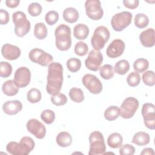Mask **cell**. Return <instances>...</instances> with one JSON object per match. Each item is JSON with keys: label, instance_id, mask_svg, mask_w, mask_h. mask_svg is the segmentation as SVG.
Returning a JSON list of instances; mask_svg holds the SVG:
<instances>
[{"label": "cell", "instance_id": "cell-25", "mask_svg": "<svg viewBox=\"0 0 155 155\" xmlns=\"http://www.w3.org/2000/svg\"><path fill=\"white\" fill-rule=\"evenodd\" d=\"M123 143V138L118 133L111 134L107 138V144L112 148H117L121 147Z\"/></svg>", "mask_w": 155, "mask_h": 155}, {"label": "cell", "instance_id": "cell-8", "mask_svg": "<svg viewBox=\"0 0 155 155\" xmlns=\"http://www.w3.org/2000/svg\"><path fill=\"white\" fill-rule=\"evenodd\" d=\"M28 57L31 62L44 67L49 65L53 60V56L50 54L38 48L31 50L29 52Z\"/></svg>", "mask_w": 155, "mask_h": 155}, {"label": "cell", "instance_id": "cell-7", "mask_svg": "<svg viewBox=\"0 0 155 155\" xmlns=\"http://www.w3.org/2000/svg\"><path fill=\"white\" fill-rule=\"evenodd\" d=\"M138 100L133 97H128L124 99L120 108V116L124 119H130L135 114L139 107Z\"/></svg>", "mask_w": 155, "mask_h": 155}, {"label": "cell", "instance_id": "cell-27", "mask_svg": "<svg viewBox=\"0 0 155 155\" xmlns=\"http://www.w3.org/2000/svg\"><path fill=\"white\" fill-rule=\"evenodd\" d=\"M114 70L118 74L124 75L130 70V64L128 61L125 59L120 60L115 64Z\"/></svg>", "mask_w": 155, "mask_h": 155}, {"label": "cell", "instance_id": "cell-22", "mask_svg": "<svg viewBox=\"0 0 155 155\" xmlns=\"http://www.w3.org/2000/svg\"><path fill=\"white\" fill-rule=\"evenodd\" d=\"M150 137L149 134L143 131H139L134 134L132 139V143L139 145L144 146L150 143Z\"/></svg>", "mask_w": 155, "mask_h": 155}, {"label": "cell", "instance_id": "cell-21", "mask_svg": "<svg viewBox=\"0 0 155 155\" xmlns=\"http://www.w3.org/2000/svg\"><path fill=\"white\" fill-rule=\"evenodd\" d=\"M90 30L87 25L84 24H78L73 28L74 36L79 40H84L88 36Z\"/></svg>", "mask_w": 155, "mask_h": 155}, {"label": "cell", "instance_id": "cell-32", "mask_svg": "<svg viewBox=\"0 0 155 155\" xmlns=\"http://www.w3.org/2000/svg\"><path fill=\"white\" fill-rule=\"evenodd\" d=\"M100 75L101 76L106 80L110 79L113 78L114 72L113 67L111 65L105 64L100 68Z\"/></svg>", "mask_w": 155, "mask_h": 155}, {"label": "cell", "instance_id": "cell-23", "mask_svg": "<svg viewBox=\"0 0 155 155\" xmlns=\"http://www.w3.org/2000/svg\"><path fill=\"white\" fill-rule=\"evenodd\" d=\"M64 19L69 23H74L79 19V12L73 7L66 8L63 12Z\"/></svg>", "mask_w": 155, "mask_h": 155}, {"label": "cell", "instance_id": "cell-26", "mask_svg": "<svg viewBox=\"0 0 155 155\" xmlns=\"http://www.w3.org/2000/svg\"><path fill=\"white\" fill-rule=\"evenodd\" d=\"M47 28L43 22L36 23L34 28V35L35 37L39 39L42 40L47 36Z\"/></svg>", "mask_w": 155, "mask_h": 155}, {"label": "cell", "instance_id": "cell-36", "mask_svg": "<svg viewBox=\"0 0 155 155\" xmlns=\"http://www.w3.org/2000/svg\"><path fill=\"white\" fill-rule=\"evenodd\" d=\"M127 82L128 85L134 87L137 86L140 82V76L137 71H133L128 74L127 78Z\"/></svg>", "mask_w": 155, "mask_h": 155}, {"label": "cell", "instance_id": "cell-30", "mask_svg": "<svg viewBox=\"0 0 155 155\" xmlns=\"http://www.w3.org/2000/svg\"><path fill=\"white\" fill-rule=\"evenodd\" d=\"M149 62L147 59L144 58H139L136 59L133 64V68L137 73H143L148 69Z\"/></svg>", "mask_w": 155, "mask_h": 155}, {"label": "cell", "instance_id": "cell-15", "mask_svg": "<svg viewBox=\"0 0 155 155\" xmlns=\"http://www.w3.org/2000/svg\"><path fill=\"white\" fill-rule=\"evenodd\" d=\"M125 48L124 42L120 39H116L109 44L106 50V53L111 58H116L123 54Z\"/></svg>", "mask_w": 155, "mask_h": 155}, {"label": "cell", "instance_id": "cell-4", "mask_svg": "<svg viewBox=\"0 0 155 155\" xmlns=\"http://www.w3.org/2000/svg\"><path fill=\"white\" fill-rule=\"evenodd\" d=\"M90 150L89 155L104 154L106 151V146L103 134L98 131H94L90 134Z\"/></svg>", "mask_w": 155, "mask_h": 155}, {"label": "cell", "instance_id": "cell-20", "mask_svg": "<svg viewBox=\"0 0 155 155\" xmlns=\"http://www.w3.org/2000/svg\"><path fill=\"white\" fill-rule=\"evenodd\" d=\"M19 88L13 80H8L2 84V91L5 95L13 96L18 93Z\"/></svg>", "mask_w": 155, "mask_h": 155}, {"label": "cell", "instance_id": "cell-19", "mask_svg": "<svg viewBox=\"0 0 155 155\" xmlns=\"http://www.w3.org/2000/svg\"><path fill=\"white\" fill-rule=\"evenodd\" d=\"M8 153L13 155H27L25 148L20 142H10L6 146Z\"/></svg>", "mask_w": 155, "mask_h": 155}, {"label": "cell", "instance_id": "cell-37", "mask_svg": "<svg viewBox=\"0 0 155 155\" xmlns=\"http://www.w3.org/2000/svg\"><path fill=\"white\" fill-rule=\"evenodd\" d=\"M12 72V65L7 62L2 61L0 62V76L2 78H7L10 76Z\"/></svg>", "mask_w": 155, "mask_h": 155}, {"label": "cell", "instance_id": "cell-16", "mask_svg": "<svg viewBox=\"0 0 155 155\" xmlns=\"http://www.w3.org/2000/svg\"><path fill=\"white\" fill-rule=\"evenodd\" d=\"M1 53L5 59L13 61L17 59L20 56L21 51L18 47L7 43L2 45Z\"/></svg>", "mask_w": 155, "mask_h": 155}, {"label": "cell", "instance_id": "cell-34", "mask_svg": "<svg viewBox=\"0 0 155 155\" xmlns=\"http://www.w3.org/2000/svg\"><path fill=\"white\" fill-rule=\"evenodd\" d=\"M67 67L68 70L73 73L79 71L81 67V61L79 59L72 58L67 61Z\"/></svg>", "mask_w": 155, "mask_h": 155}, {"label": "cell", "instance_id": "cell-41", "mask_svg": "<svg viewBox=\"0 0 155 155\" xmlns=\"http://www.w3.org/2000/svg\"><path fill=\"white\" fill-rule=\"evenodd\" d=\"M88 50V47L87 44L82 41H79L77 42L74 48L75 54L79 56H83L87 54Z\"/></svg>", "mask_w": 155, "mask_h": 155}, {"label": "cell", "instance_id": "cell-38", "mask_svg": "<svg viewBox=\"0 0 155 155\" xmlns=\"http://www.w3.org/2000/svg\"><path fill=\"white\" fill-rule=\"evenodd\" d=\"M41 119L47 124H52L55 119V114L51 110H45L41 114Z\"/></svg>", "mask_w": 155, "mask_h": 155}, {"label": "cell", "instance_id": "cell-2", "mask_svg": "<svg viewBox=\"0 0 155 155\" xmlns=\"http://www.w3.org/2000/svg\"><path fill=\"white\" fill-rule=\"evenodd\" d=\"M55 44L61 51L68 50L71 45V28L65 24L58 25L54 31Z\"/></svg>", "mask_w": 155, "mask_h": 155}, {"label": "cell", "instance_id": "cell-42", "mask_svg": "<svg viewBox=\"0 0 155 155\" xmlns=\"http://www.w3.org/2000/svg\"><path fill=\"white\" fill-rule=\"evenodd\" d=\"M42 6L38 2H32L28 7V12L32 16H38L42 12Z\"/></svg>", "mask_w": 155, "mask_h": 155}, {"label": "cell", "instance_id": "cell-31", "mask_svg": "<svg viewBox=\"0 0 155 155\" xmlns=\"http://www.w3.org/2000/svg\"><path fill=\"white\" fill-rule=\"evenodd\" d=\"M149 18L143 13H137L134 17V24L139 28H144L148 25Z\"/></svg>", "mask_w": 155, "mask_h": 155}, {"label": "cell", "instance_id": "cell-46", "mask_svg": "<svg viewBox=\"0 0 155 155\" xmlns=\"http://www.w3.org/2000/svg\"><path fill=\"white\" fill-rule=\"evenodd\" d=\"M9 21V14L7 11L0 9V23L1 25L7 24Z\"/></svg>", "mask_w": 155, "mask_h": 155}, {"label": "cell", "instance_id": "cell-1", "mask_svg": "<svg viewBox=\"0 0 155 155\" xmlns=\"http://www.w3.org/2000/svg\"><path fill=\"white\" fill-rule=\"evenodd\" d=\"M63 83V67L59 62H51L48 68L46 90L51 95L60 92Z\"/></svg>", "mask_w": 155, "mask_h": 155}, {"label": "cell", "instance_id": "cell-48", "mask_svg": "<svg viewBox=\"0 0 155 155\" xmlns=\"http://www.w3.org/2000/svg\"><path fill=\"white\" fill-rule=\"evenodd\" d=\"M141 155H146V154H148V155H154V151L153 150V148H144L142 151L140 153Z\"/></svg>", "mask_w": 155, "mask_h": 155}, {"label": "cell", "instance_id": "cell-33", "mask_svg": "<svg viewBox=\"0 0 155 155\" xmlns=\"http://www.w3.org/2000/svg\"><path fill=\"white\" fill-rule=\"evenodd\" d=\"M42 94L41 91L35 88L30 89L27 94V98L28 102L32 104H35L39 102L41 99Z\"/></svg>", "mask_w": 155, "mask_h": 155}, {"label": "cell", "instance_id": "cell-18", "mask_svg": "<svg viewBox=\"0 0 155 155\" xmlns=\"http://www.w3.org/2000/svg\"><path fill=\"white\" fill-rule=\"evenodd\" d=\"M22 109V103L18 100L6 101L2 105L4 112L8 115H14L18 113Z\"/></svg>", "mask_w": 155, "mask_h": 155}, {"label": "cell", "instance_id": "cell-14", "mask_svg": "<svg viewBox=\"0 0 155 155\" xmlns=\"http://www.w3.org/2000/svg\"><path fill=\"white\" fill-rule=\"evenodd\" d=\"M26 127L28 132L33 134L36 138L43 139L46 134L45 125L36 119H31L28 120Z\"/></svg>", "mask_w": 155, "mask_h": 155}, {"label": "cell", "instance_id": "cell-17", "mask_svg": "<svg viewBox=\"0 0 155 155\" xmlns=\"http://www.w3.org/2000/svg\"><path fill=\"white\" fill-rule=\"evenodd\" d=\"M139 39L141 44L145 47H152L154 45V30L149 28L143 31L139 35Z\"/></svg>", "mask_w": 155, "mask_h": 155}, {"label": "cell", "instance_id": "cell-35", "mask_svg": "<svg viewBox=\"0 0 155 155\" xmlns=\"http://www.w3.org/2000/svg\"><path fill=\"white\" fill-rule=\"evenodd\" d=\"M51 101L53 104L56 106H61L65 105L67 102V96L61 93L51 95Z\"/></svg>", "mask_w": 155, "mask_h": 155}, {"label": "cell", "instance_id": "cell-6", "mask_svg": "<svg viewBox=\"0 0 155 155\" xmlns=\"http://www.w3.org/2000/svg\"><path fill=\"white\" fill-rule=\"evenodd\" d=\"M132 18V13L127 11L115 14L111 20V25L113 29L116 31L124 30L131 24Z\"/></svg>", "mask_w": 155, "mask_h": 155}, {"label": "cell", "instance_id": "cell-43", "mask_svg": "<svg viewBox=\"0 0 155 155\" xmlns=\"http://www.w3.org/2000/svg\"><path fill=\"white\" fill-rule=\"evenodd\" d=\"M59 19V15L57 12L54 10H51L47 12L45 16V19L47 24L49 25H53L55 24Z\"/></svg>", "mask_w": 155, "mask_h": 155}, {"label": "cell", "instance_id": "cell-29", "mask_svg": "<svg viewBox=\"0 0 155 155\" xmlns=\"http://www.w3.org/2000/svg\"><path fill=\"white\" fill-rule=\"evenodd\" d=\"M119 115V108L116 106H110L108 107L104 112V117L108 121L116 120Z\"/></svg>", "mask_w": 155, "mask_h": 155}, {"label": "cell", "instance_id": "cell-5", "mask_svg": "<svg viewBox=\"0 0 155 155\" xmlns=\"http://www.w3.org/2000/svg\"><path fill=\"white\" fill-rule=\"evenodd\" d=\"M110 33L105 26L97 27L91 38V44L94 50L99 51L102 49L110 39Z\"/></svg>", "mask_w": 155, "mask_h": 155}, {"label": "cell", "instance_id": "cell-39", "mask_svg": "<svg viewBox=\"0 0 155 155\" xmlns=\"http://www.w3.org/2000/svg\"><path fill=\"white\" fill-rule=\"evenodd\" d=\"M24 147H25V150L28 153V154L33 150L35 143L32 138L28 136H24L21 138L19 142Z\"/></svg>", "mask_w": 155, "mask_h": 155}, {"label": "cell", "instance_id": "cell-45", "mask_svg": "<svg viewBox=\"0 0 155 155\" xmlns=\"http://www.w3.org/2000/svg\"><path fill=\"white\" fill-rule=\"evenodd\" d=\"M123 4L128 8L135 9L138 7L139 1L138 0H124Z\"/></svg>", "mask_w": 155, "mask_h": 155}, {"label": "cell", "instance_id": "cell-3", "mask_svg": "<svg viewBox=\"0 0 155 155\" xmlns=\"http://www.w3.org/2000/svg\"><path fill=\"white\" fill-rule=\"evenodd\" d=\"M13 22L15 24V33L18 37H23L30 31L31 24L27 20L25 14L21 11L13 13Z\"/></svg>", "mask_w": 155, "mask_h": 155}, {"label": "cell", "instance_id": "cell-13", "mask_svg": "<svg viewBox=\"0 0 155 155\" xmlns=\"http://www.w3.org/2000/svg\"><path fill=\"white\" fill-rule=\"evenodd\" d=\"M30 79L31 73L27 67H21L16 70L13 81L19 88L27 87L29 84Z\"/></svg>", "mask_w": 155, "mask_h": 155}, {"label": "cell", "instance_id": "cell-28", "mask_svg": "<svg viewBox=\"0 0 155 155\" xmlns=\"http://www.w3.org/2000/svg\"><path fill=\"white\" fill-rule=\"evenodd\" d=\"M69 96L73 102L76 103H81L84 100V93L79 88H71L69 91Z\"/></svg>", "mask_w": 155, "mask_h": 155}, {"label": "cell", "instance_id": "cell-11", "mask_svg": "<svg viewBox=\"0 0 155 155\" xmlns=\"http://www.w3.org/2000/svg\"><path fill=\"white\" fill-rule=\"evenodd\" d=\"M82 82L85 88L92 94H99L102 90V82L95 75L86 74L83 76Z\"/></svg>", "mask_w": 155, "mask_h": 155}, {"label": "cell", "instance_id": "cell-9", "mask_svg": "<svg viewBox=\"0 0 155 155\" xmlns=\"http://www.w3.org/2000/svg\"><path fill=\"white\" fill-rule=\"evenodd\" d=\"M87 15L92 20H99L104 15L101 4L99 0H87L85 3Z\"/></svg>", "mask_w": 155, "mask_h": 155}, {"label": "cell", "instance_id": "cell-47", "mask_svg": "<svg viewBox=\"0 0 155 155\" xmlns=\"http://www.w3.org/2000/svg\"><path fill=\"white\" fill-rule=\"evenodd\" d=\"M19 2V0H6L5 1L6 5L10 8H15L18 7Z\"/></svg>", "mask_w": 155, "mask_h": 155}, {"label": "cell", "instance_id": "cell-44", "mask_svg": "<svg viewBox=\"0 0 155 155\" xmlns=\"http://www.w3.org/2000/svg\"><path fill=\"white\" fill-rule=\"evenodd\" d=\"M135 153V148L130 144L122 145L119 149V154L121 155H133Z\"/></svg>", "mask_w": 155, "mask_h": 155}, {"label": "cell", "instance_id": "cell-12", "mask_svg": "<svg viewBox=\"0 0 155 155\" xmlns=\"http://www.w3.org/2000/svg\"><path fill=\"white\" fill-rule=\"evenodd\" d=\"M103 61V56L100 51L91 50L85 61L86 67L91 71H96L100 68Z\"/></svg>", "mask_w": 155, "mask_h": 155}, {"label": "cell", "instance_id": "cell-24", "mask_svg": "<svg viewBox=\"0 0 155 155\" xmlns=\"http://www.w3.org/2000/svg\"><path fill=\"white\" fill-rule=\"evenodd\" d=\"M56 141L59 147H67L71 144L72 137L69 133L67 131H62L57 135Z\"/></svg>", "mask_w": 155, "mask_h": 155}, {"label": "cell", "instance_id": "cell-40", "mask_svg": "<svg viewBox=\"0 0 155 155\" xmlns=\"http://www.w3.org/2000/svg\"><path fill=\"white\" fill-rule=\"evenodd\" d=\"M142 81L148 86H153L155 84V76L153 71L148 70L142 74Z\"/></svg>", "mask_w": 155, "mask_h": 155}, {"label": "cell", "instance_id": "cell-10", "mask_svg": "<svg viewBox=\"0 0 155 155\" xmlns=\"http://www.w3.org/2000/svg\"><path fill=\"white\" fill-rule=\"evenodd\" d=\"M145 125L150 130L155 129V106L151 103H145L141 110Z\"/></svg>", "mask_w": 155, "mask_h": 155}]
</instances>
